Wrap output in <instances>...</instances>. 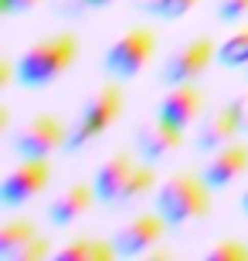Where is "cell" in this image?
<instances>
[{
  "mask_svg": "<svg viewBox=\"0 0 248 261\" xmlns=\"http://www.w3.org/2000/svg\"><path fill=\"white\" fill-rule=\"evenodd\" d=\"M68 146V126L51 112L31 116L14 136V153L17 156H51Z\"/></svg>",
  "mask_w": 248,
  "mask_h": 261,
  "instance_id": "cell-7",
  "label": "cell"
},
{
  "mask_svg": "<svg viewBox=\"0 0 248 261\" xmlns=\"http://www.w3.org/2000/svg\"><path fill=\"white\" fill-rule=\"evenodd\" d=\"M156 166L150 163V160H143V163L133 166V173H129V180H126L123 194H119V200H116V207H133V203H140L146 194H153L156 190Z\"/></svg>",
  "mask_w": 248,
  "mask_h": 261,
  "instance_id": "cell-17",
  "label": "cell"
},
{
  "mask_svg": "<svg viewBox=\"0 0 248 261\" xmlns=\"http://www.w3.org/2000/svg\"><path fill=\"white\" fill-rule=\"evenodd\" d=\"M38 238V227L24 217H7L0 224V261H14L31 241Z\"/></svg>",
  "mask_w": 248,
  "mask_h": 261,
  "instance_id": "cell-15",
  "label": "cell"
},
{
  "mask_svg": "<svg viewBox=\"0 0 248 261\" xmlns=\"http://www.w3.org/2000/svg\"><path fill=\"white\" fill-rule=\"evenodd\" d=\"M200 173H204V180H208L214 190L231 187L235 180H241V176L248 173V143H238V139H235V143L214 149L208 166H204Z\"/></svg>",
  "mask_w": 248,
  "mask_h": 261,
  "instance_id": "cell-13",
  "label": "cell"
},
{
  "mask_svg": "<svg viewBox=\"0 0 248 261\" xmlns=\"http://www.w3.org/2000/svg\"><path fill=\"white\" fill-rule=\"evenodd\" d=\"M109 4H116V0H58L61 14H72V17L85 14V10H102V7H109Z\"/></svg>",
  "mask_w": 248,
  "mask_h": 261,
  "instance_id": "cell-22",
  "label": "cell"
},
{
  "mask_svg": "<svg viewBox=\"0 0 248 261\" xmlns=\"http://www.w3.org/2000/svg\"><path fill=\"white\" fill-rule=\"evenodd\" d=\"M211 200H214V187L204 180V173H191V170L170 173L156 190V211L167 217L170 227L204 221L211 214Z\"/></svg>",
  "mask_w": 248,
  "mask_h": 261,
  "instance_id": "cell-2",
  "label": "cell"
},
{
  "mask_svg": "<svg viewBox=\"0 0 248 261\" xmlns=\"http://www.w3.org/2000/svg\"><path fill=\"white\" fill-rule=\"evenodd\" d=\"M200 0H163L160 4V10H156V17H163V20H181L184 14L191 7H197Z\"/></svg>",
  "mask_w": 248,
  "mask_h": 261,
  "instance_id": "cell-23",
  "label": "cell"
},
{
  "mask_svg": "<svg viewBox=\"0 0 248 261\" xmlns=\"http://www.w3.org/2000/svg\"><path fill=\"white\" fill-rule=\"evenodd\" d=\"M133 4H136V7H140V10H143V14H156V10H160V4H163V0H133Z\"/></svg>",
  "mask_w": 248,
  "mask_h": 261,
  "instance_id": "cell-27",
  "label": "cell"
},
{
  "mask_svg": "<svg viewBox=\"0 0 248 261\" xmlns=\"http://www.w3.org/2000/svg\"><path fill=\"white\" fill-rule=\"evenodd\" d=\"M167 231H170V224H167V217L160 211L156 214H136L129 224H123L116 231V238H112L116 254L119 258H146L156 244H163Z\"/></svg>",
  "mask_w": 248,
  "mask_h": 261,
  "instance_id": "cell-8",
  "label": "cell"
},
{
  "mask_svg": "<svg viewBox=\"0 0 248 261\" xmlns=\"http://www.w3.org/2000/svg\"><path fill=\"white\" fill-rule=\"evenodd\" d=\"M153 55H156V31L136 24V28L123 31V34L105 48L102 68H105V75L116 78V82H129V78H136L150 65Z\"/></svg>",
  "mask_w": 248,
  "mask_h": 261,
  "instance_id": "cell-4",
  "label": "cell"
},
{
  "mask_svg": "<svg viewBox=\"0 0 248 261\" xmlns=\"http://www.w3.org/2000/svg\"><path fill=\"white\" fill-rule=\"evenodd\" d=\"M7 126H10V109L4 106V109H0V133H4Z\"/></svg>",
  "mask_w": 248,
  "mask_h": 261,
  "instance_id": "cell-28",
  "label": "cell"
},
{
  "mask_svg": "<svg viewBox=\"0 0 248 261\" xmlns=\"http://www.w3.org/2000/svg\"><path fill=\"white\" fill-rule=\"evenodd\" d=\"M51 184V163L48 156H20L17 166L4 176L0 184V207L17 211L24 203H31L34 197L44 194V187Z\"/></svg>",
  "mask_w": 248,
  "mask_h": 261,
  "instance_id": "cell-5",
  "label": "cell"
},
{
  "mask_svg": "<svg viewBox=\"0 0 248 261\" xmlns=\"http://www.w3.org/2000/svg\"><path fill=\"white\" fill-rule=\"evenodd\" d=\"M96 203H99V197H96L92 180H88V184L85 180H75V184L61 187V190L51 197L44 217H48V224H55V227H72V224L82 221Z\"/></svg>",
  "mask_w": 248,
  "mask_h": 261,
  "instance_id": "cell-10",
  "label": "cell"
},
{
  "mask_svg": "<svg viewBox=\"0 0 248 261\" xmlns=\"http://www.w3.org/2000/svg\"><path fill=\"white\" fill-rule=\"evenodd\" d=\"M48 258H51V241L44 238V234H38V238H34L14 261H48Z\"/></svg>",
  "mask_w": 248,
  "mask_h": 261,
  "instance_id": "cell-21",
  "label": "cell"
},
{
  "mask_svg": "<svg viewBox=\"0 0 248 261\" xmlns=\"http://www.w3.org/2000/svg\"><path fill=\"white\" fill-rule=\"evenodd\" d=\"M218 65L221 68H245L248 65V24H241L231 38L218 44Z\"/></svg>",
  "mask_w": 248,
  "mask_h": 261,
  "instance_id": "cell-18",
  "label": "cell"
},
{
  "mask_svg": "<svg viewBox=\"0 0 248 261\" xmlns=\"http://www.w3.org/2000/svg\"><path fill=\"white\" fill-rule=\"evenodd\" d=\"M241 211H245V217H248V190H245V197H241Z\"/></svg>",
  "mask_w": 248,
  "mask_h": 261,
  "instance_id": "cell-29",
  "label": "cell"
},
{
  "mask_svg": "<svg viewBox=\"0 0 248 261\" xmlns=\"http://www.w3.org/2000/svg\"><path fill=\"white\" fill-rule=\"evenodd\" d=\"M156 116L187 133L191 126H197L200 119H204V92L194 82H187V85H167L160 106H156Z\"/></svg>",
  "mask_w": 248,
  "mask_h": 261,
  "instance_id": "cell-9",
  "label": "cell"
},
{
  "mask_svg": "<svg viewBox=\"0 0 248 261\" xmlns=\"http://www.w3.org/2000/svg\"><path fill=\"white\" fill-rule=\"evenodd\" d=\"M133 166H136V156L126 153V149H119V153H112L109 160L99 163L96 176H92V187H96L99 203L116 207V200H119V194H123L126 180H129V173H133Z\"/></svg>",
  "mask_w": 248,
  "mask_h": 261,
  "instance_id": "cell-14",
  "label": "cell"
},
{
  "mask_svg": "<svg viewBox=\"0 0 248 261\" xmlns=\"http://www.w3.org/2000/svg\"><path fill=\"white\" fill-rule=\"evenodd\" d=\"M241 136V122H238V112H235V106H218L211 109L208 116L197 122V136H194V146H197L200 153H214V149H221V146L235 143Z\"/></svg>",
  "mask_w": 248,
  "mask_h": 261,
  "instance_id": "cell-11",
  "label": "cell"
},
{
  "mask_svg": "<svg viewBox=\"0 0 248 261\" xmlns=\"http://www.w3.org/2000/svg\"><path fill=\"white\" fill-rule=\"evenodd\" d=\"M231 106L238 112V122H241V133H248V88L241 92L238 98H231Z\"/></svg>",
  "mask_w": 248,
  "mask_h": 261,
  "instance_id": "cell-25",
  "label": "cell"
},
{
  "mask_svg": "<svg viewBox=\"0 0 248 261\" xmlns=\"http://www.w3.org/2000/svg\"><path fill=\"white\" fill-rule=\"evenodd\" d=\"M218 17L224 20V24H241V20L248 17V0H221Z\"/></svg>",
  "mask_w": 248,
  "mask_h": 261,
  "instance_id": "cell-20",
  "label": "cell"
},
{
  "mask_svg": "<svg viewBox=\"0 0 248 261\" xmlns=\"http://www.w3.org/2000/svg\"><path fill=\"white\" fill-rule=\"evenodd\" d=\"M119 116H123V88H119V82H105V85H99L92 95L82 102V109H78L75 122L68 126V153H78V149H85V146H92L96 139H102L109 129L119 122Z\"/></svg>",
  "mask_w": 248,
  "mask_h": 261,
  "instance_id": "cell-3",
  "label": "cell"
},
{
  "mask_svg": "<svg viewBox=\"0 0 248 261\" xmlns=\"http://www.w3.org/2000/svg\"><path fill=\"white\" fill-rule=\"evenodd\" d=\"M184 136H187L184 129H177L173 122L156 116L153 122H146V126L136 133V153L143 156V160H150V163H160V160L173 156L184 146Z\"/></svg>",
  "mask_w": 248,
  "mask_h": 261,
  "instance_id": "cell-12",
  "label": "cell"
},
{
  "mask_svg": "<svg viewBox=\"0 0 248 261\" xmlns=\"http://www.w3.org/2000/svg\"><path fill=\"white\" fill-rule=\"evenodd\" d=\"M214 58H218V44H214L208 34H200V38L181 44L170 58L163 61L160 82L163 85H187V82H197V78L211 68Z\"/></svg>",
  "mask_w": 248,
  "mask_h": 261,
  "instance_id": "cell-6",
  "label": "cell"
},
{
  "mask_svg": "<svg viewBox=\"0 0 248 261\" xmlns=\"http://www.w3.org/2000/svg\"><path fill=\"white\" fill-rule=\"evenodd\" d=\"M75 58H78V34L75 31H55L14 58L17 82L24 88H48L51 82H58L75 65Z\"/></svg>",
  "mask_w": 248,
  "mask_h": 261,
  "instance_id": "cell-1",
  "label": "cell"
},
{
  "mask_svg": "<svg viewBox=\"0 0 248 261\" xmlns=\"http://www.w3.org/2000/svg\"><path fill=\"white\" fill-rule=\"evenodd\" d=\"M204 258L208 261H248V244L238 241V238H221L218 244L208 248Z\"/></svg>",
  "mask_w": 248,
  "mask_h": 261,
  "instance_id": "cell-19",
  "label": "cell"
},
{
  "mask_svg": "<svg viewBox=\"0 0 248 261\" xmlns=\"http://www.w3.org/2000/svg\"><path fill=\"white\" fill-rule=\"evenodd\" d=\"M245 75H248V65H245Z\"/></svg>",
  "mask_w": 248,
  "mask_h": 261,
  "instance_id": "cell-30",
  "label": "cell"
},
{
  "mask_svg": "<svg viewBox=\"0 0 248 261\" xmlns=\"http://www.w3.org/2000/svg\"><path fill=\"white\" fill-rule=\"evenodd\" d=\"M41 0H4L0 4V10H4V17H14V14H24V10L38 7Z\"/></svg>",
  "mask_w": 248,
  "mask_h": 261,
  "instance_id": "cell-24",
  "label": "cell"
},
{
  "mask_svg": "<svg viewBox=\"0 0 248 261\" xmlns=\"http://www.w3.org/2000/svg\"><path fill=\"white\" fill-rule=\"evenodd\" d=\"M55 258L58 261H112L119 254H116L112 241H102V238H75L65 248H58Z\"/></svg>",
  "mask_w": 248,
  "mask_h": 261,
  "instance_id": "cell-16",
  "label": "cell"
},
{
  "mask_svg": "<svg viewBox=\"0 0 248 261\" xmlns=\"http://www.w3.org/2000/svg\"><path fill=\"white\" fill-rule=\"evenodd\" d=\"M146 261H170V248H163V244H156L150 254H146Z\"/></svg>",
  "mask_w": 248,
  "mask_h": 261,
  "instance_id": "cell-26",
  "label": "cell"
}]
</instances>
